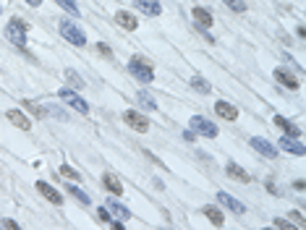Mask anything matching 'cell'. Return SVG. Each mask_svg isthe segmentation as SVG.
I'll return each mask as SVG.
<instances>
[{
  "label": "cell",
  "instance_id": "6da1fadb",
  "mask_svg": "<svg viewBox=\"0 0 306 230\" xmlns=\"http://www.w3.org/2000/svg\"><path fill=\"white\" fill-rule=\"evenodd\" d=\"M128 71H131V76L139 79L142 84H150V81H154V71H152V65L147 63L142 55H134V58H131Z\"/></svg>",
  "mask_w": 306,
  "mask_h": 230
},
{
  "label": "cell",
  "instance_id": "7a4b0ae2",
  "mask_svg": "<svg viewBox=\"0 0 306 230\" xmlns=\"http://www.w3.org/2000/svg\"><path fill=\"white\" fill-rule=\"evenodd\" d=\"M5 37L19 47V50H27V24L21 19H11L5 27Z\"/></svg>",
  "mask_w": 306,
  "mask_h": 230
},
{
  "label": "cell",
  "instance_id": "3957f363",
  "mask_svg": "<svg viewBox=\"0 0 306 230\" xmlns=\"http://www.w3.org/2000/svg\"><path fill=\"white\" fill-rule=\"evenodd\" d=\"M58 29H61V34H63V39H68L71 45H76V47H84L87 45V37H84V31H81L73 21H68V19H61L58 21Z\"/></svg>",
  "mask_w": 306,
  "mask_h": 230
},
{
  "label": "cell",
  "instance_id": "277c9868",
  "mask_svg": "<svg viewBox=\"0 0 306 230\" xmlns=\"http://www.w3.org/2000/svg\"><path fill=\"white\" fill-rule=\"evenodd\" d=\"M58 97L65 102V105H71L76 113H81V115H87L89 113V105H87V100L81 94H76L73 89H58Z\"/></svg>",
  "mask_w": 306,
  "mask_h": 230
},
{
  "label": "cell",
  "instance_id": "5b68a950",
  "mask_svg": "<svg viewBox=\"0 0 306 230\" xmlns=\"http://www.w3.org/2000/svg\"><path fill=\"white\" fill-rule=\"evenodd\" d=\"M123 120H126V126L139 131V134H147V131H150V118L142 115L139 110H126V113H123Z\"/></svg>",
  "mask_w": 306,
  "mask_h": 230
},
{
  "label": "cell",
  "instance_id": "8992f818",
  "mask_svg": "<svg viewBox=\"0 0 306 230\" xmlns=\"http://www.w3.org/2000/svg\"><path fill=\"white\" fill-rule=\"evenodd\" d=\"M191 128H194V131H199V134H202L204 139H214V136L220 134L217 126H214L212 120L202 118V115H191Z\"/></svg>",
  "mask_w": 306,
  "mask_h": 230
},
{
  "label": "cell",
  "instance_id": "52a82bcc",
  "mask_svg": "<svg viewBox=\"0 0 306 230\" xmlns=\"http://www.w3.org/2000/svg\"><path fill=\"white\" fill-rule=\"evenodd\" d=\"M249 144L262 154V157H270V160H275V157H277V146H272L270 142H264L262 136H251V142H249Z\"/></svg>",
  "mask_w": 306,
  "mask_h": 230
},
{
  "label": "cell",
  "instance_id": "ba28073f",
  "mask_svg": "<svg viewBox=\"0 0 306 230\" xmlns=\"http://www.w3.org/2000/svg\"><path fill=\"white\" fill-rule=\"evenodd\" d=\"M37 191L45 196L47 201L50 204H58V207H61L63 204V199H61V191H58V188H53L50 183H45V180H37Z\"/></svg>",
  "mask_w": 306,
  "mask_h": 230
},
{
  "label": "cell",
  "instance_id": "9c48e42d",
  "mask_svg": "<svg viewBox=\"0 0 306 230\" xmlns=\"http://www.w3.org/2000/svg\"><path fill=\"white\" fill-rule=\"evenodd\" d=\"M280 149L291 152V154H296V157H304V154H306V146L299 142V139H291V136H283V139H280Z\"/></svg>",
  "mask_w": 306,
  "mask_h": 230
},
{
  "label": "cell",
  "instance_id": "30bf717a",
  "mask_svg": "<svg viewBox=\"0 0 306 230\" xmlns=\"http://www.w3.org/2000/svg\"><path fill=\"white\" fill-rule=\"evenodd\" d=\"M214 113H217L220 118H225V120H236L238 118V108H236V105H230V102H225V100L214 102Z\"/></svg>",
  "mask_w": 306,
  "mask_h": 230
},
{
  "label": "cell",
  "instance_id": "8fae6325",
  "mask_svg": "<svg viewBox=\"0 0 306 230\" xmlns=\"http://www.w3.org/2000/svg\"><path fill=\"white\" fill-rule=\"evenodd\" d=\"M5 115H8V120H11L16 128H21V131H29V128H31V120H29V118H27V115H24L21 110L11 108V110H8Z\"/></svg>",
  "mask_w": 306,
  "mask_h": 230
},
{
  "label": "cell",
  "instance_id": "7c38bea8",
  "mask_svg": "<svg viewBox=\"0 0 306 230\" xmlns=\"http://www.w3.org/2000/svg\"><path fill=\"white\" fill-rule=\"evenodd\" d=\"M134 5H136L142 13H147V16H160V13H162L160 0H134Z\"/></svg>",
  "mask_w": 306,
  "mask_h": 230
},
{
  "label": "cell",
  "instance_id": "4fadbf2b",
  "mask_svg": "<svg viewBox=\"0 0 306 230\" xmlns=\"http://www.w3.org/2000/svg\"><path fill=\"white\" fill-rule=\"evenodd\" d=\"M115 21H118V27H123L126 31H136V27H139L136 16L128 13V11H118V13H115Z\"/></svg>",
  "mask_w": 306,
  "mask_h": 230
},
{
  "label": "cell",
  "instance_id": "5bb4252c",
  "mask_svg": "<svg viewBox=\"0 0 306 230\" xmlns=\"http://www.w3.org/2000/svg\"><path fill=\"white\" fill-rule=\"evenodd\" d=\"M217 199H220V204H225V207H228L230 212H236V215H244V212H246V207H244V204L238 201L236 196L225 194V191H220V194H217Z\"/></svg>",
  "mask_w": 306,
  "mask_h": 230
},
{
  "label": "cell",
  "instance_id": "9a60e30c",
  "mask_svg": "<svg viewBox=\"0 0 306 230\" xmlns=\"http://www.w3.org/2000/svg\"><path fill=\"white\" fill-rule=\"evenodd\" d=\"M275 79H277L283 86H288V89H299V86H301V81L296 79L288 68H277V71H275Z\"/></svg>",
  "mask_w": 306,
  "mask_h": 230
},
{
  "label": "cell",
  "instance_id": "2e32d148",
  "mask_svg": "<svg viewBox=\"0 0 306 230\" xmlns=\"http://www.w3.org/2000/svg\"><path fill=\"white\" fill-rule=\"evenodd\" d=\"M225 172H228V175L230 178H233V180H238V183H249V172H246L241 165H236V162H228V165H225Z\"/></svg>",
  "mask_w": 306,
  "mask_h": 230
},
{
  "label": "cell",
  "instance_id": "e0dca14e",
  "mask_svg": "<svg viewBox=\"0 0 306 230\" xmlns=\"http://www.w3.org/2000/svg\"><path fill=\"white\" fill-rule=\"evenodd\" d=\"M204 217L210 220L214 228H222V225H225V215H222L217 207H212V204H207V207H204Z\"/></svg>",
  "mask_w": 306,
  "mask_h": 230
},
{
  "label": "cell",
  "instance_id": "ac0fdd59",
  "mask_svg": "<svg viewBox=\"0 0 306 230\" xmlns=\"http://www.w3.org/2000/svg\"><path fill=\"white\" fill-rule=\"evenodd\" d=\"M191 13H194V19H196V24H199L202 29H210L212 27V13L207 11V8L196 5V8H191Z\"/></svg>",
  "mask_w": 306,
  "mask_h": 230
},
{
  "label": "cell",
  "instance_id": "d6986e66",
  "mask_svg": "<svg viewBox=\"0 0 306 230\" xmlns=\"http://www.w3.org/2000/svg\"><path fill=\"white\" fill-rule=\"evenodd\" d=\"M107 212H113L118 220H131V212L123 207L121 201H115V199H107Z\"/></svg>",
  "mask_w": 306,
  "mask_h": 230
},
{
  "label": "cell",
  "instance_id": "ffe728a7",
  "mask_svg": "<svg viewBox=\"0 0 306 230\" xmlns=\"http://www.w3.org/2000/svg\"><path fill=\"white\" fill-rule=\"evenodd\" d=\"M275 123H277V126L283 128V131H285V136H291V139H299V136H301V131L296 128L291 120H285L283 115H275Z\"/></svg>",
  "mask_w": 306,
  "mask_h": 230
},
{
  "label": "cell",
  "instance_id": "44dd1931",
  "mask_svg": "<svg viewBox=\"0 0 306 230\" xmlns=\"http://www.w3.org/2000/svg\"><path fill=\"white\" fill-rule=\"evenodd\" d=\"M102 183H105V188H107L110 194H115V196L123 194V183H121V180L115 178V175H110V172H107V175L102 178Z\"/></svg>",
  "mask_w": 306,
  "mask_h": 230
},
{
  "label": "cell",
  "instance_id": "7402d4cb",
  "mask_svg": "<svg viewBox=\"0 0 306 230\" xmlns=\"http://www.w3.org/2000/svg\"><path fill=\"white\" fill-rule=\"evenodd\" d=\"M63 76H65V81H68V84H71L73 89H84V79H81L73 68H68V71L63 73Z\"/></svg>",
  "mask_w": 306,
  "mask_h": 230
},
{
  "label": "cell",
  "instance_id": "603a6c76",
  "mask_svg": "<svg viewBox=\"0 0 306 230\" xmlns=\"http://www.w3.org/2000/svg\"><path fill=\"white\" fill-rule=\"evenodd\" d=\"M136 100H139V105H142L144 110H157V102L152 100V94H150V92H139V94H136Z\"/></svg>",
  "mask_w": 306,
  "mask_h": 230
},
{
  "label": "cell",
  "instance_id": "cb8c5ba5",
  "mask_svg": "<svg viewBox=\"0 0 306 230\" xmlns=\"http://www.w3.org/2000/svg\"><path fill=\"white\" fill-rule=\"evenodd\" d=\"M191 86L196 89V92H202V94H207V92H210V81H207V79H202V76H191Z\"/></svg>",
  "mask_w": 306,
  "mask_h": 230
},
{
  "label": "cell",
  "instance_id": "d4e9b609",
  "mask_svg": "<svg viewBox=\"0 0 306 230\" xmlns=\"http://www.w3.org/2000/svg\"><path fill=\"white\" fill-rule=\"evenodd\" d=\"M55 3H58V8H63L68 16H79V5L73 3V0H55Z\"/></svg>",
  "mask_w": 306,
  "mask_h": 230
},
{
  "label": "cell",
  "instance_id": "484cf974",
  "mask_svg": "<svg viewBox=\"0 0 306 230\" xmlns=\"http://www.w3.org/2000/svg\"><path fill=\"white\" fill-rule=\"evenodd\" d=\"M58 172H61L63 178H68V180H81V175H79V172L73 170V168H68V165H61V170H58Z\"/></svg>",
  "mask_w": 306,
  "mask_h": 230
},
{
  "label": "cell",
  "instance_id": "4316f807",
  "mask_svg": "<svg viewBox=\"0 0 306 230\" xmlns=\"http://www.w3.org/2000/svg\"><path fill=\"white\" fill-rule=\"evenodd\" d=\"M222 3H225L230 11H236V13H244V11H246V3H244V0H222Z\"/></svg>",
  "mask_w": 306,
  "mask_h": 230
},
{
  "label": "cell",
  "instance_id": "83f0119b",
  "mask_svg": "<svg viewBox=\"0 0 306 230\" xmlns=\"http://www.w3.org/2000/svg\"><path fill=\"white\" fill-rule=\"evenodd\" d=\"M275 228L277 230H299V225H293L291 220H283V217H275Z\"/></svg>",
  "mask_w": 306,
  "mask_h": 230
},
{
  "label": "cell",
  "instance_id": "f1b7e54d",
  "mask_svg": "<svg viewBox=\"0 0 306 230\" xmlns=\"http://www.w3.org/2000/svg\"><path fill=\"white\" fill-rule=\"evenodd\" d=\"M68 194H71V196H76V199H79L81 204H89V201H92V199H89V196H87L84 191H79L76 186H68Z\"/></svg>",
  "mask_w": 306,
  "mask_h": 230
},
{
  "label": "cell",
  "instance_id": "f546056e",
  "mask_svg": "<svg viewBox=\"0 0 306 230\" xmlns=\"http://www.w3.org/2000/svg\"><path fill=\"white\" fill-rule=\"evenodd\" d=\"M27 108H29L31 113H37V118H45V115H53V113L47 110V108H39L37 102H27Z\"/></svg>",
  "mask_w": 306,
  "mask_h": 230
},
{
  "label": "cell",
  "instance_id": "4dcf8cb0",
  "mask_svg": "<svg viewBox=\"0 0 306 230\" xmlns=\"http://www.w3.org/2000/svg\"><path fill=\"white\" fill-rule=\"evenodd\" d=\"M97 53H100L102 58H107V60H110V58H113V50H110V45H105V42H97Z\"/></svg>",
  "mask_w": 306,
  "mask_h": 230
},
{
  "label": "cell",
  "instance_id": "1f68e13d",
  "mask_svg": "<svg viewBox=\"0 0 306 230\" xmlns=\"http://www.w3.org/2000/svg\"><path fill=\"white\" fill-rule=\"evenodd\" d=\"M97 220H100V223H113V220H110V212H107L105 207L97 209Z\"/></svg>",
  "mask_w": 306,
  "mask_h": 230
},
{
  "label": "cell",
  "instance_id": "d6a6232c",
  "mask_svg": "<svg viewBox=\"0 0 306 230\" xmlns=\"http://www.w3.org/2000/svg\"><path fill=\"white\" fill-rule=\"evenodd\" d=\"M3 228H5V230H24L19 223H16V220H8V217L3 220Z\"/></svg>",
  "mask_w": 306,
  "mask_h": 230
},
{
  "label": "cell",
  "instance_id": "836d02e7",
  "mask_svg": "<svg viewBox=\"0 0 306 230\" xmlns=\"http://www.w3.org/2000/svg\"><path fill=\"white\" fill-rule=\"evenodd\" d=\"M288 220H296V223H299V225H304V223H306V220H304V215H301L299 209H293L291 215H288Z\"/></svg>",
  "mask_w": 306,
  "mask_h": 230
},
{
  "label": "cell",
  "instance_id": "e575fe53",
  "mask_svg": "<svg viewBox=\"0 0 306 230\" xmlns=\"http://www.w3.org/2000/svg\"><path fill=\"white\" fill-rule=\"evenodd\" d=\"M184 139H186V142H196V134H194V131H184Z\"/></svg>",
  "mask_w": 306,
  "mask_h": 230
},
{
  "label": "cell",
  "instance_id": "d590c367",
  "mask_svg": "<svg viewBox=\"0 0 306 230\" xmlns=\"http://www.w3.org/2000/svg\"><path fill=\"white\" fill-rule=\"evenodd\" d=\"M110 228L113 230H126V228H123V223H110Z\"/></svg>",
  "mask_w": 306,
  "mask_h": 230
},
{
  "label": "cell",
  "instance_id": "8d00e7d4",
  "mask_svg": "<svg viewBox=\"0 0 306 230\" xmlns=\"http://www.w3.org/2000/svg\"><path fill=\"white\" fill-rule=\"evenodd\" d=\"M27 3H29V5H34V8H39V5H42V0H27Z\"/></svg>",
  "mask_w": 306,
  "mask_h": 230
},
{
  "label": "cell",
  "instance_id": "74e56055",
  "mask_svg": "<svg viewBox=\"0 0 306 230\" xmlns=\"http://www.w3.org/2000/svg\"><path fill=\"white\" fill-rule=\"evenodd\" d=\"M264 230H272V228H264Z\"/></svg>",
  "mask_w": 306,
  "mask_h": 230
}]
</instances>
